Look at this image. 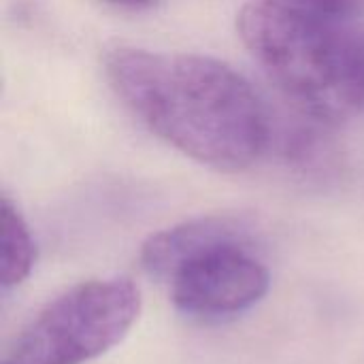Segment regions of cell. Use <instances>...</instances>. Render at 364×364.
I'll return each mask as SVG.
<instances>
[{"label": "cell", "mask_w": 364, "mask_h": 364, "mask_svg": "<svg viewBox=\"0 0 364 364\" xmlns=\"http://www.w3.org/2000/svg\"><path fill=\"white\" fill-rule=\"evenodd\" d=\"M105 70L115 94L154 134L205 166L243 171L269 149L264 102L222 60L115 47Z\"/></svg>", "instance_id": "6da1fadb"}, {"label": "cell", "mask_w": 364, "mask_h": 364, "mask_svg": "<svg viewBox=\"0 0 364 364\" xmlns=\"http://www.w3.org/2000/svg\"><path fill=\"white\" fill-rule=\"evenodd\" d=\"M237 32L277 87L322 122L364 113V28L352 15L250 0Z\"/></svg>", "instance_id": "7a4b0ae2"}, {"label": "cell", "mask_w": 364, "mask_h": 364, "mask_svg": "<svg viewBox=\"0 0 364 364\" xmlns=\"http://www.w3.org/2000/svg\"><path fill=\"white\" fill-rule=\"evenodd\" d=\"M141 314L124 277L83 282L51 301L17 337L4 364H85L113 350Z\"/></svg>", "instance_id": "3957f363"}, {"label": "cell", "mask_w": 364, "mask_h": 364, "mask_svg": "<svg viewBox=\"0 0 364 364\" xmlns=\"http://www.w3.org/2000/svg\"><path fill=\"white\" fill-rule=\"evenodd\" d=\"M168 282L173 303L181 311L232 316L254 307L267 294L271 277L252 250L250 230L196 252Z\"/></svg>", "instance_id": "277c9868"}, {"label": "cell", "mask_w": 364, "mask_h": 364, "mask_svg": "<svg viewBox=\"0 0 364 364\" xmlns=\"http://www.w3.org/2000/svg\"><path fill=\"white\" fill-rule=\"evenodd\" d=\"M247 230L252 228L245 222L228 215L190 220L151 235L141 250V264L151 277L168 282L171 275L196 252Z\"/></svg>", "instance_id": "5b68a950"}, {"label": "cell", "mask_w": 364, "mask_h": 364, "mask_svg": "<svg viewBox=\"0 0 364 364\" xmlns=\"http://www.w3.org/2000/svg\"><path fill=\"white\" fill-rule=\"evenodd\" d=\"M36 260V247L32 232L19 213V209L11 203L9 196H2L0 207V264H2V288L9 290L19 286L32 273Z\"/></svg>", "instance_id": "8992f818"}, {"label": "cell", "mask_w": 364, "mask_h": 364, "mask_svg": "<svg viewBox=\"0 0 364 364\" xmlns=\"http://www.w3.org/2000/svg\"><path fill=\"white\" fill-rule=\"evenodd\" d=\"M290 4L324 11V13H337V15H354L363 0H286Z\"/></svg>", "instance_id": "52a82bcc"}, {"label": "cell", "mask_w": 364, "mask_h": 364, "mask_svg": "<svg viewBox=\"0 0 364 364\" xmlns=\"http://www.w3.org/2000/svg\"><path fill=\"white\" fill-rule=\"evenodd\" d=\"M115 6H122V9H132V11H141V9H149L154 6L158 0H107Z\"/></svg>", "instance_id": "ba28073f"}]
</instances>
